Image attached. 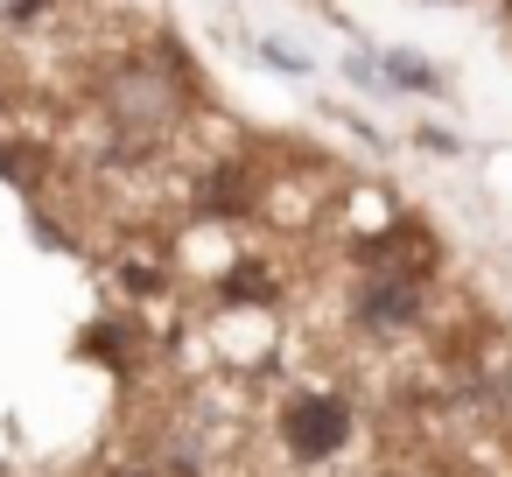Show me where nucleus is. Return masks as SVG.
Masks as SVG:
<instances>
[{
    "label": "nucleus",
    "mask_w": 512,
    "mask_h": 477,
    "mask_svg": "<svg viewBox=\"0 0 512 477\" xmlns=\"http://www.w3.org/2000/svg\"><path fill=\"white\" fill-rule=\"evenodd\" d=\"M127 477H141V470H127Z\"/></svg>",
    "instance_id": "obj_13"
},
{
    "label": "nucleus",
    "mask_w": 512,
    "mask_h": 477,
    "mask_svg": "<svg viewBox=\"0 0 512 477\" xmlns=\"http://www.w3.org/2000/svg\"><path fill=\"white\" fill-rule=\"evenodd\" d=\"M190 204H197L211 225H239V218H253V211H260V169H253V162H239V155H218V162H204V169H197Z\"/></svg>",
    "instance_id": "obj_4"
},
{
    "label": "nucleus",
    "mask_w": 512,
    "mask_h": 477,
    "mask_svg": "<svg viewBox=\"0 0 512 477\" xmlns=\"http://www.w3.org/2000/svg\"><path fill=\"white\" fill-rule=\"evenodd\" d=\"M92 92L106 99V120H113L120 134L162 141V134L183 120V106H190L197 78H190V57H183L176 43H148V50L113 57V64L92 78Z\"/></svg>",
    "instance_id": "obj_1"
},
{
    "label": "nucleus",
    "mask_w": 512,
    "mask_h": 477,
    "mask_svg": "<svg viewBox=\"0 0 512 477\" xmlns=\"http://www.w3.org/2000/svg\"><path fill=\"white\" fill-rule=\"evenodd\" d=\"M274 428H281V449L295 463H330L351 442V400L344 393H288Z\"/></svg>",
    "instance_id": "obj_3"
},
{
    "label": "nucleus",
    "mask_w": 512,
    "mask_h": 477,
    "mask_svg": "<svg viewBox=\"0 0 512 477\" xmlns=\"http://www.w3.org/2000/svg\"><path fill=\"white\" fill-rule=\"evenodd\" d=\"M50 8H57V0H8V22H15V29H36Z\"/></svg>",
    "instance_id": "obj_8"
},
{
    "label": "nucleus",
    "mask_w": 512,
    "mask_h": 477,
    "mask_svg": "<svg viewBox=\"0 0 512 477\" xmlns=\"http://www.w3.org/2000/svg\"><path fill=\"white\" fill-rule=\"evenodd\" d=\"M421 309H428V274H414V267H365L358 288H351V323L372 330V337L414 330Z\"/></svg>",
    "instance_id": "obj_2"
},
{
    "label": "nucleus",
    "mask_w": 512,
    "mask_h": 477,
    "mask_svg": "<svg viewBox=\"0 0 512 477\" xmlns=\"http://www.w3.org/2000/svg\"><path fill=\"white\" fill-rule=\"evenodd\" d=\"M0 120H8V85H0Z\"/></svg>",
    "instance_id": "obj_10"
},
{
    "label": "nucleus",
    "mask_w": 512,
    "mask_h": 477,
    "mask_svg": "<svg viewBox=\"0 0 512 477\" xmlns=\"http://www.w3.org/2000/svg\"><path fill=\"white\" fill-rule=\"evenodd\" d=\"M379 78H386V85H400V92H442V78H435L414 50H393V57L379 64Z\"/></svg>",
    "instance_id": "obj_7"
},
{
    "label": "nucleus",
    "mask_w": 512,
    "mask_h": 477,
    "mask_svg": "<svg viewBox=\"0 0 512 477\" xmlns=\"http://www.w3.org/2000/svg\"><path fill=\"white\" fill-rule=\"evenodd\" d=\"M274 295H281V288H274V274H267V267H253V260H246V267H232V274L218 281V302H274Z\"/></svg>",
    "instance_id": "obj_6"
},
{
    "label": "nucleus",
    "mask_w": 512,
    "mask_h": 477,
    "mask_svg": "<svg viewBox=\"0 0 512 477\" xmlns=\"http://www.w3.org/2000/svg\"><path fill=\"white\" fill-rule=\"evenodd\" d=\"M505 400H512V365H505Z\"/></svg>",
    "instance_id": "obj_11"
},
{
    "label": "nucleus",
    "mask_w": 512,
    "mask_h": 477,
    "mask_svg": "<svg viewBox=\"0 0 512 477\" xmlns=\"http://www.w3.org/2000/svg\"><path fill=\"white\" fill-rule=\"evenodd\" d=\"M0 176L8 183H43L50 176V148L43 141H0Z\"/></svg>",
    "instance_id": "obj_5"
},
{
    "label": "nucleus",
    "mask_w": 512,
    "mask_h": 477,
    "mask_svg": "<svg viewBox=\"0 0 512 477\" xmlns=\"http://www.w3.org/2000/svg\"><path fill=\"white\" fill-rule=\"evenodd\" d=\"M498 8H505V22H512V0H498Z\"/></svg>",
    "instance_id": "obj_12"
},
{
    "label": "nucleus",
    "mask_w": 512,
    "mask_h": 477,
    "mask_svg": "<svg viewBox=\"0 0 512 477\" xmlns=\"http://www.w3.org/2000/svg\"><path fill=\"white\" fill-rule=\"evenodd\" d=\"M127 288H134V295H155V288H162V267H141V260H134V267H127Z\"/></svg>",
    "instance_id": "obj_9"
}]
</instances>
